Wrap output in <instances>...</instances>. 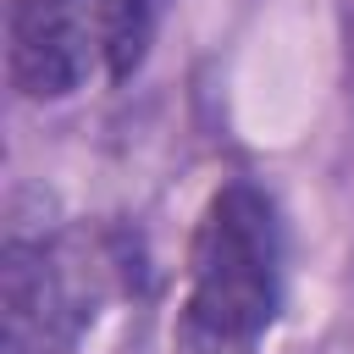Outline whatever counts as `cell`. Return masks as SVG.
Returning a JSON list of instances; mask_svg holds the SVG:
<instances>
[{
	"mask_svg": "<svg viewBox=\"0 0 354 354\" xmlns=\"http://www.w3.org/2000/svg\"><path fill=\"white\" fill-rule=\"evenodd\" d=\"M94 55H105V0H17L11 6V83L33 100L72 94Z\"/></svg>",
	"mask_w": 354,
	"mask_h": 354,
	"instance_id": "2",
	"label": "cell"
},
{
	"mask_svg": "<svg viewBox=\"0 0 354 354\" xmlns=\"http://www.w3.org/2000/svg\"><path fill=\"white\" fill-rule=\"evenodd\" d=\"M171 0H105V72L122 83L144 66Z\"/></svg>",
	"mask_w": 354,
	"mask_h": 354,
	"instance_id": "3",
	"label": "cell"
},
{
	"mask_svg": "<svg viewBox=\"0 0 354 354\" xmlns=\"http://www.w3.org/2000/svg\"><path fill=\"white\" fill-rule=\"evenodd\" d=\"M282 304V221L266 188L221 183L194 227L183 343L188 354H249Z\"/></svg>",
	"mask_w": 354,
	"mask_h": 354,
	"instance_id": "1",
	"label": "cell"
}]
</instances>
